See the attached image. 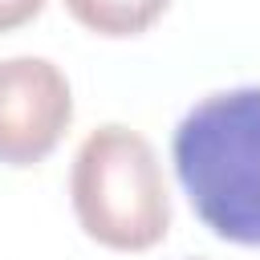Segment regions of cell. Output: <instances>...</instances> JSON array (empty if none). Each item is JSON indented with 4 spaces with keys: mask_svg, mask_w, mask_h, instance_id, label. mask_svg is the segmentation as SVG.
Instances as JSON below:
<instances>
[{
    "mask_svg": "<svg viewBox=\"0 0 260 260\" xmlns=\"http://www.w3.org/2000/svg\"><path fill=\"white\" fill-rule=\"evenodd\" d=\"M41 8H45V0H0V32L28 24Z\"/></svg>",
    "mask_w": 260,
    "mask_h": 260,
    "instance_id": "5b68a950",
    "label": "cell"
},
{
    "mask_svg": "<svg viewBox=\"0 0 260 260\" xmlns=\"http://www.w3.org/2000/svg\"><path fill=\"white\" fill-rule=\"evenodd\" d=\"M73 122V93L49 57L0 61V162L28 167L53 154Z\"/></svg>",
    "mask_w": 260,
    "mask_h": 260,
    "instance_id": "3957f363",
    "label": "cell"
},
{
    "mask_svg": "<svg viewBox=\"0 0 260 260\" xmlns=\"http://www.w3.org/2000/svg\"><path fill=\"white\" fill-rule=\"evenodd\" d=\"M69 195L85 236L114 252H146L171 228L162 162L146 134L122 122H106L85 134L73 154Z\"/></svg>",
    "mask_w": 260,
    "mask_h": 260,
    "instance_id": "7a4b0ae2",
    "label": "cell"
},
{
    "mask_svg": "<svg viewBox=\"0 0 260 260\" xmlns=\"http://www.w3.org/2000/svg\"><path fill=\"white\" fill-rule=\"evenodd\" d=\"M171 0H65L69 16L102 37H138L146 32Z\"/></svg>",
    "mask_w": 260,
    "mask_h": 260,
    "instance_id": "277c9868",
    "label": "cell"
},
{
    "mask_svg": "<svg viewBox=\"0 0 260 260\" xmlns=\"http://www.w3.org/2000/svg\"><path fill=\"white\" fill-rule=\"evenodd\" d=\"M171 158L195 215L232 244H260V85L195 102L171 138Z\"/></svg>",
    "mask_w": 260,
    "mask_h": 260,
    "instance_id": "6da1fadb",
    "label": "cell"
}]
</instances>
